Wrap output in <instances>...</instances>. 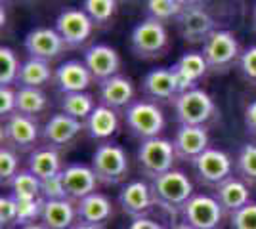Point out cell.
Segmentation results:
<instances>
[{"instance_id": "obj_40", "label": "cell", "mask_w": 256, "mask_h": 229, "mask_svg": "<svg viewBox=\"0 0 256 229\" xmlns=\"http://www.w3.org/2000/svg\"><path fill=\"white\" fill-rule=\"evenodd\" d=\"M232 229H256V203H248L239 212L230 216Z\"/></svg>"}, {"instance_id": "obj_42", "label": "cell", "mask_w": 256, "mask_h": 229, "mask_svg": "<svg viewBox=\"0 0 256 229\" xmlns=\"http://www.w3.org/2000/svg\"><path fill=\"white\" fill-rule=\"evenodd\" d=\"M18 113V96L12 86H0V115L2 120L10 119Z\"/></svg>"}, {"instance_id": "obj_4", "label": "cell", "mask_w": 256, "mask_h": 229, "mask_svg": "<svg viewBox=\"0 0 256 229\" xmlns=\"http://www.w3.org/2000/svg\"><path fill=\"white\" fill-rule=\"evenodd\" d=\"M92 170L96 172L98 182L102 186H118L128 180L130 174V161L122 145L115 142L100 143L92 155Z\"/></svg>"}, {"instance_id": "obj_11", "label": "cell", "mask_w": 256, "mask_h": 229, "mask_svg": "<svg viewBox=\"0 0 256 229\" xmlns=\"http://www.w3.org/2000/svg\"><path fill=\"white\" fill-rule=\"evenodd\" d=\"M176 27L188 44H204L206 38L218 29L214 17L199 2H188L180 19L176 21Z\"/></svg>"}, {"instance_id": "obj_2", "label": "cell", "mask_w": 256, "mask_h": 229, "mask_svg": "<svg viewBox=\"0 0 256 229\" xmlns=\"http://www.w3.org/2000/svg\"><path fill=\"white\" fill-rule=\"evenodd\" d=\"M130 50L138 59H144V61L164 57L170 50V34L166 25L144 17L142 21L134 25L130 33Z\"/></svg>"}, {"instance_id": "obj_16", "label": "cell", "mask_w": 256, "mask_h": 229, "mask_svg": "<svg viewBox=\"0 0 256 229\" xmlns=\"http://www.w3.org/2000/svg\"><path fill=\"white\" fill-rule=\"evenodd\" d=\"M118 207L132 220L150 218L151 210L155 207L151 186L144 180L128 182L118 191Z\"/></svg>"}, {"instance_id": "obj_41", "label": "cell", "mask_w": 256, "mask_h": 229, "mask_svg": "<svg viewBox=\"0 0 256 229\" xmlns=\"http://www.w3.org/2000/svg\"><path fill=\"white\" fill-rule=\"evenodd\" d=\"M0 226L2 229L18 226V201L12 195L0 197Z\"/></svg>"}, {"instance_id": "obj_7", "label": "cell", "mask_w": 256, "mask_h": 229, "mask_svg": "<svg viewBox=\"0 0 256 229\" xmlns=\"http://www.w3.org/2000/svg\"><path fill=\"white\" fill-rule=\"evenodd\" d=\"M2 145L16 153H29L31 155L42 140V128L34 117H27L16 113L14 117L4 120L2 124Z\"/></svg>"}, {"instance_id": "obj_25", "label": "cell", "mask_w": 256, "mask_h": 229, "mask_svg": "<svg viewBox=\"0 0 256 229\" xmlns=\"http://www.w3.org/2000/svg\"><path fill=\"white\" fill-rule=\"evenodd\" d=\"M84 132L94 142H111V138L118 132V115L115 109H109L106 105H98L94 113L86 119Z\"/></svg>"}, {"instance_id": "obj_5", "label": "cell", "mask_w": 256, "mask_h": 229, "mask_svg": "<svg viewBox=\"0 0 256 229\" xmlns=\"http://www.w3.org/2000/svg\"><path fill=\"white\" fill-rule=\"evenodd\" d=\"M124 122L128 132L134 138H138L140 142L160 138V132L166 126V119L160 105L150 99H136L124 111Z\"/></svg>"}, {"instance_id": "obj_37", "label": "cell", "mask_w": 256, "mask_h": 229, "mask_svg": "<svg viewBox=\"0 0 256 229\" xmlns=\"http://www.w3.org/2000/svg\"><path fill=\"white\" fill-rule=\"evenodd\" d=\"M20 172H22V168H20V153L12 151V149L2 145V149H0V184L8 187L12 184V180Z\"/></svg>"}, {"instance_id": "obj_6", "label": "cell", "mask_w": 256, "mask_h": 229, "mask_svg": "<svg viewBox=\"0 0 256 229\" xmlns=\"http://www.w3.org/2000/svg\"><path fill=\"white\" fill-rule=\"evenodd\" d=\"M203 57L206 65L210 69V73L216 75H224L230 69L237 67L239 57H241V46L239 40L232 31L228 29H216L206 42L203 44Z\"/></svg>"}, {"instance_id": "obj_1", "label": "cell", "mask_w": 256, "mask_h": 229, "mask_svg": "<svg viewBox=\"0 0 256 229\" xmlns=\"http://www.w3.org/2000/svg\"><path fill=\"white\" fill-rule=\"evenodd\" d=\"M150 186L155 207H159L160 210H164L170 216H180L184 207L188 205V201L195 195L193 182L190 180V176L182 170H176V168L151 180Z\"/></svg>"}, {"instance_id": "obj_30", "label": "cell", "mask_w": 256, "mask_h": 229, "mask_svg": "<svg viewBox=\"0 0 256 229\" xmlns=\"http://www.w3.org/2000/svg\"><path fill=\"white\" fill-rule=\"evenodd\" d=\"M186 6L188 2H182V0H150L146 4V17L155 19L162 25L172 21L176 23L186 10Z\"/></svg>"}, {"instance_id": "obj_12", "label": "cell", "mask_w": 256, "mask_h": 229, "mask_svg": "<svg viewBox=\"0 0 256 229\" xmlns=\"http://www.w3.org/2000/svg\"><path fill=\"white\" fill-rule=\"evenodd\" d=\"M54 29L64 38L67 48H80L90 40L96 27L82 8H65L58 13Z\"/></svg>"}, {"instance_id": "obj_46", "label": "cell", "mask_w": 256, "mask_h": 229, "mask_svg": "<svg viewBox=\"0 0 256 229\" xmlns=\"http://www.w3.org/2000/svg\"><path fill=\"white\" fill-rule=\"evenodd\" d=\"M170 229H195V228H192V226L186 224V222H178V224H172Z\"/></svg>"}, {"instance_id": "obj_48", "label": "cell", "mask_w": 256, "mask_h": 229, "mask_svg": "<svg viewBox=\"0 0 256 229\" xmlns=\"http://www.w3.org/2000/svg\"><path fill=\"white\" fill-rule=\"evenodd\" d=\"M252 31L256 33V4L254 8H252Z\"/></svg>"}, {"instance_id": "obj_31", "label": "cell", "mask_w": 256, "mask_h": 229, "mask_svg": "<svg viewBox=\"0 0 256 229\" xmlns=\"http://www.w3.org/2000/svg\"><path fill=\"white\" fill-rule=\"evenodd\" d=\"M18 96V113L27 115V117H34L40 115L48 107V96L44 94L40 88H23L18 86L16 90Z\"/></svg>"}, {"instance_id": "obj_29", "label": "cell", "mask_w": 256, "mask_h": 229, "mask_svg": "<svg viewBox=\"0 0 256 229\" xmlns=\"http://www.w3.org/2000/svg\"><path fill=\"white\" fill-rule=\"evenodd\" d=\"M96 99L88 92H76V94H62L60 109L62 113L73 117V119L86 122V119L96 109Z\"/></svg>"}, {"instance_id": "obj_26", "label": "cell", "mask_w": 256, "mask_h": 229, "mask_svg": "<svg viewBox=\"0 0 256 229\" xmlns=\"http://www.w3.org/2000/svg\"><path fill=\"white\" fill-rule=\"evenodd\" d=\"M40 224L48 229H73L78 224L76 205L69 199L64 201H46Z\"/></svg>"}, {"instance_id": "obj_8", "label": "cell", "mask_w": 256, "mask_h": 229, "mask_svg": "<svg viewBox=\"0 0 256 229\" xmlns=\"http://www.w3.org/2000/svg\"><path fill=\"white\" fill-rule=\"evenodd\" d=\"M136 161H138L140 172L151 182V180L174 170V163L178 159H176L172 142L164 140V138H153V140L140 142Z\"/></svg>"}, {"instance_id": "obj_47", "label": "cell", "mask_w": 256, "mask_h": 229, "mask_svg": "<svg viewBox=\"0 0 256 229\" xmlns=\"http://www.w3.org/2000/svg\"><path fill=\"white\" fill-rule=\"evenodd\" d=\"M20 229H48V228L38 222V224H31V226H25V228H20Z\"/></svg>"}, {"instance_id": "obj_38", "label": "cell", "mask_w": 256, "mask_h": 229, "mask_svg": "<svg viewBox=\"0 0 256 229\" xmlns=\"http://www.w3.org/2000/svg\"><path fill=\"white\" fill-rule=\"evenodd\" d=\"M237 71L243 76V80L256 86V44L243 50V54L239 57V63H237Z\"/></svg>"}, {"instance_id": "obj_19", "label": "cell", "mask_w": 256, "mask_h": 229, "mask_svg": "<svg viewBox=\"0 0 256 229\" xmlns=\"http://www.w3.org/2000/svg\"><path fill=\"white\" fill-rule=\"evenodd\" d=\"M142 94L153 103H160V101L174 103V99L180 96V90L172 69H166V67L151 69L142 80Z\"/></svg>"}, {"instance_id": "obj_27", "label": "cell", "mask_w": 256, "mask_h": 229, "mask_svg": "<svg viewBox=\"0 0 256 229\" xmlns=\"http://www.w3.org/2000/svg\"><path fill=\"white\" fill-rule=\"evenodd\" d=\"M27 170H31L40 182L64 172V164L58 149L38 147L27 157Z\"/></svg>"}, {"instance_id": "obj_15", "label": "cell", "mask_w": 256, "mask_h": 229, "mask_svg": "<svg viewBox=\"0 0 256 229\" xmlns=\"http://www.w3.org/2000/svg\"><path fill=\"white\" fill-rule=\"evenodd\" d=\"M82 130H84V122L60 111L44 122L42 142L46 143V147H52V149L60 151V149H64L75 142Z\"/></svg>"}, {"instance_id": "obj_10", "label": "cell", "mask_w": 256, "mask_h": 229, "mask_svg": "<svg viewBox=\"0 0 256 229\" xmlns=\"http://www.w3.org/2000/svg\"><path fill=\"white\" fill-rule=\"evenodd\" d=\"M182 222L195 229H218L222 226L226 212L214 195L195 193L182 210Z\"/></svg>"}, {"instance_id": "obj_24", "label": "cell", "mask_w": 256, "mask_h": 229, "mask_svg": "<svg viewBox=\"0 0 256 229\" xmlns=\"http://www.w3.org/2000/svg\"><path fill=\"white\" fill-rule=\"evenodd\" d=\"M78 222L86 224H96V226H106L109 220L115 216V207L111 203V199L106 193H92L86 199L75 203Z\"/></svg>"}, {"instance_id": "obj_44", "label": "cell", "mask_w": 256, "mask_h": 229, "mask_svg": "<svg viewBox=\"0 0 256 229\" xmlns=\"http://www.w3.org/2000/svg\"><path fill=\"white\" fill-rule=\"evenodd\" d=\"M126 229H164V228L160 226L159 222H155V220L151 218H138V220H132L128 224Z\"/></svg>"}, {"instance_id": "obj_32", "label": "cell", "mask_w": 256, "mask_h": 229, "mask_svg": "<svg viewBox=\"0 0 256 229\" xmlns=\"http://www.w3.org/2000/svg\"><path fill=\"white\" fill-rule=\"evenodd\" d=\"M82 10L92 19L96 29H106L115 21L118 4L115 0H86L82 4Z\"/></svg>"}, {"instance_id": "obj_14", "label": "cell", "mask_w": 256, "mask_h": 229, "mask_svg": "<svg viewBox=\"0 0 256 229\" xmlns=\"http://www.w3.org/2000/svg\"><path fill=\"white\" fill-rule=\"evenodd\" d=\"M82 61H84V65L88 67L90 75L94 76V80L98 84L107 80V78H111V76L118 75V71H120V55H118V52L113 46L104 42L90 44L84 50V54H82Z\"/></svg>"}, {"instance_id": "obj_13", "label": "cell", "mask_w": 256, "mask_h": 229, "mask_svg": "<svg viewBox=\"0 0 256 229\" xmlns=\"http://www.w3.org/2000/svg\"><path fill=\"white\" fill-rule=\"evenodd\" d=\"M25 52L29 54V57L34 59H42V61H54L67 50V44L64 42V38L60 36V33L54 27H34L29 33L25 34Z\"/></svg>"}, {"instance_id": "obj_34", "label": "cell", "mask_w": 256, "mask_h": 229, "mask_svg": "<svg viewBox=\"0 0 256 229\" xmlns=\"http://www.w3.org/2000/svg\"><path fill=\"white\" fill-rule=\"evenodd\" d=\"M235 172L248 186H256V143H245L235 157Z\"/></svg>"}, {"instance_id": "obj_3", "label": "cell", "mask_w": 256, "mask_h": 229, "mask_svg": "<svg viewBox=\"0 0 256 229\" xmlns=\"http://www.w3.org/2000/svg\"><path fill=\"white\" fill-rule=\"evenodd\" d=\"M174 115L180 126H208L216 120L220 111L216 107L210 94L203 88L184 92L174 99Z\"/></svg>"}, {"instance_id": "obj_17", "label": "cell", "mask_w": 256, "mask_h": 229, "mask_svg": "<svg viewBox=\"0 0 256 229\" xmlns=\"http://www.w3.org/2000/svg\"><path fill=\"white\" fill-rule=\"evenodd\" d=\"M170 69L172 73H174V76H176L180 94L199 88V84L210 73V69L206 65L203 54L201 52H195V50H190V52L182 54L180 59Z\"/></svg>"}, {"instance_id": "obj_18", "label": "cell", "mask_w": 256, "mask_h": 229, "mask_svg": "<svg viewBox=\"0 0 256 229\" xmlns=\"http://www.w3.org/2000/svg\"><path fill=\"white\" fill-rule=\"evenodd\" d=\"M210 136L204 126H180L174 134V151L176 159L184 163H193L197 157H201L210 145Z\"/></svg>"}, {"instance_id": "obj_39", "label": "cell", "mask_w": 256, "mask_h": 229, "mask_svg": "<svg viewBox=\"0 0 256 229\" xmlns=\"http://www.w3.org/2000/svg\"><path fill=\"white\" fill-rule=\"evenodd\" d=\"M40 195H42L44 201H64V199H67L64 172L58 176H52L48 180H42L40 182Z\"/></svg>"}, {"instance_id": "obj_35", "label": "cell", "mask_w": 256, "mask_h": 229, "mask_svg": "<svg viewBox=\"0 0 256 229\" xmlns=\"http://www.w3.org/2000/svg\"><path fill=\"white\" fill-rule=\"evenodd\" d=\"M20 69H22V63L18 59V54L8 46H2L0 48V84L2 86L18 84Z\"/></svg>"}, {"instance_id": "obj_9", "label": "cell", "mask_w": 256, "mask_h": 229, "mask_svg": "<svg viewBox=\"0 0 256 229\" xmlns=\"http://www.w3.org/2000/svg\"><path fill=\"white\" fill-rule=\"evenodd\" d=\"M192 166L193 172H195V178H197V182L201 186L216 189L220 184H224L228 178H232L235 161L224 149L208 147L201 157H197L193 161Z\"/></svg>"}, {"instance_id": "obj_22", "label": "cell", "mask_w": 256, "mask_h": 229, "mask_svg": "<svg viewBox=\"0 0 256 229\" xmlns=\"http://www.w3.org/2000/svg\"><path fill=\"white\" fill-rule=\"evenodd\" d=\"M54 82L62 94H76V92H86L94 82V76L90 75L84 61L69 59L56 69Z\"/></svg>"}, {"instance_id": "obj_23", "label": "cell", "mask_w": 256, "mask_h": 229, "mask_svg": "<svg viewBox=\"0 0 256 229\" xmlns=\"http://www.w3.org/2000/svg\"><path fill=\"white\" fill-rule=\"evenodd\" d=\"M214 197L228 216L239 212L248 203H252L250 201V186L243 182L239 176H232L224 184H220L214 189Z\"/></svg>"}, {"instance_id": "obj_43", "label": "cell", "mask_w": 256, "mask_h": 229, "mask_svg": "<svg viewBox=\"0 0 256 229\" xmlns=\"http://www.w3.org/2000/svg\"><path fill=\"white\" fill-rule=\"evenodd\" d=\"M243 122L245 128L250 136H256V99H252L245 107V115H243Z\"/></svg>"}, {"instance_id": "obj_36", "label": "cell", "mask_w": 256, "mask_h": 229, "mask_svg": "<svg viewBox=\"0 0 256 229\" xmlns=\"http://www.w3.org/2000/svg\"><path fill=\"white\" fill-rule=\"evenodd\" d=\"M44 203L46 201L42 197L32 201H18V228L38 224V220H42Z\"/></svg>"}, {"instance_id": "obj_45", "label": "cell", "mask_w": 256, "mask_h": 229, "mask_svg": "<svg viewBox=\"0 0 256 229\" xmlns=\"http://www.w3.org/2000/svg\"><path fill=\"white\" fill-rule=\"evenodd\" d=\"M73 229H106V226H96V224H86V222H78Z\"/></svg>"}, {"instance_id": "obj_21", "label": "cell", "mask_w": 256, "mask_h": 229, "mask_svg": "<svg viewBox=\"0 0 256 229\" xmlns=\"http://www.w3.org/2000/svg\"><path fill=\"white\" fill-rule=\"evenodd\" d=\"M64 184L65 191H67V199L78 203L86 199L88 195L96 193L98 186V176L92 170L90 164L75 163V164H67L64 168Z\"/></svg>"}, {"instance_id": "obj_20", "label": "cell", "mask_w": 256, "mask_h": 229, "mask_svg": "<svg viewBox=\"0 0 256 229\" xmlns=\"http://www.w3.org/2000/svg\"><path fill=\"white\" fill-rule=\"evenodd\" d=\"M98 96H100L102 105H106L109 109L126 111L134 103L136 88H134V82L130 76L118 73V75L111 76V78L98 84Z\"/></svg>"}, {"instance_id": "obj_28", "label": "cell", "mask_w": 256, "mask_h": 229, "mask_svg": "<svg viewBox=\"0 0 256 229\" xmlns=\"http://www.w3.org/2000/svg\"><path fill=\"white\" fill-rule=\"evenodd\" d=\"M54 71L48 61H42V59H34V57H29L22 63V69H20V76H18V86L23 88H40L50 84L54 80Z\"/></svg>"}, {"instance_id": "obj_33", "label": "cell", "mask_w": 256, "mask_h": 229, "mask_svg": "<svg viewBox=\"0 0 256 229\" xmlns=\"http://www.w3.org/2000/svg\"><path fill=\"white\" fill-rule=\"evenodd\" d=\"M8 187H10V195L16 201H32V199L42 197L40 195V180L27 168L16 176Z\"/></svg>"}]
</instances>
